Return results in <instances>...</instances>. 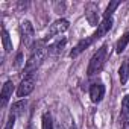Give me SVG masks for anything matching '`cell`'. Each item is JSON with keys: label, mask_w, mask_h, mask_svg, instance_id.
<instances>
[{"label": "cell", "mask_w": 129, "mask_h": 129, "mask_svg": "<svg viewBox=\"0 0 129 129\" xmlns=\"http://www.w3.org/2000/svg\"><path fill=\"white\" fill-rule=\"evenodd\" d=\"M85 15H87V20L91 26H99V6L97 3H88L87 5V9H85Z\"/></svg>", "instance_id": "cell-6"}, {"label": "cell", "mask_w": 129, "mask_h": 129, "mask_svg": "<svg viewBox=\"0 0 129 129\" xmlns=\"http://www.w3.org/2000/svg\"><path fill=\"white\" fill-rule=\"evenodd\" d=\"M23 66V52H18L17 53V58H15V62H14V67L15 69H20ZM23 69H24V66H23Z\"/></svg>", "instance_id": "cell-19"}, {"label": "cell", "mask_w": 129, "mask_h": 129, "mask_svg": "<svg viewBox=\"0 0 129 129\" xmlns=\"http://www.w3.org/2000/svg\"><path fill=\"white\" fill-rule=\"evenodd\" d=\"M123 129H129V121H123Z\"/></svg>", "instance_id": "cell-22"}, {"label": "cell", "mask_w": 129, "mask_h": 129, "mask_svg": "<svg viewBox=\"0 0 129 129\" xmlns=\"http://www.w3.org/2000/svg\"><path fill=\"white\" fill-rule=\"evenodd\" d=\"M64 8H66V5H64V3H55V12H59Z\"/></svg>", "instance_id": "cell-21"}, {"label": "cell", "mask_w": 129, "mask_h": 129, "mask_svg": "<svg viewBox=\"0 0 129 129\" xmlns=\"http://www.w3.org/2000/svg\"><path fill=\"white\" fill-rule=\"evenodd\" d=\"M118 5H120V2L118 0H114V2H111L108 6H106V9H105V12H103V18H111V14L118 8Z\"/></svg>", "instance_id": "cell-15"}, {"label": "cell", "mask_w": 129, "mask_h": 129, "mask_svg": "<svg viewBox=\"0 0 129 129\" xmlns=\"http://www.w3.org/2000/svg\"><path fill=\"white\" fill-rule=\"evenodd\" d=\"M129 44V32H126L118 41H117V46H115V50H117V53H121L124 49H126V46Z\"/></svg>", "instance_id": "cell-14"}, {"label": "cell", "mask_w": 129, "mask_h": 129, "mask_svg": "<svg viewBox=\"0 0 129 129\" xmlns=\"http://www.w3.org/2000/svg\"><path fill=\"white\" fill-rule=\"evenodd\" d=\"M96 41V38H94V35H91V37H88V38H85V40H82V41H79L75 47H73V50L70 52V56L72 58H76V56H79L85 49H88L93 43Z\"/></svg>", "instance_id": "cell-7"}, {"label": "cell", "mask_w": 129, "mask_h": 129, "mask_svg": "<svg viewBox=\"0 0 129 129\" xmlns=\"http://www.w3.org/2000/svg\"><path fill=\"white\" fill-rule=\"evenodd\" d=\"M64 44H66V40H61V41H58L56 44H53V46H50V47H49V53H58L59 50H62Z\"/></svg>", "instance_id": "cell-18"}, {"label": "cell", "mask_w": 129, "mask_h": 129, "mask_svg": "<svg viewBox=\"0 0 129 129\" xmlns=\"http://www.w3.org/2000/svg\"><path fill=\"white\" fill-rule=\"evenodd\" d=\"M111 27H112V18H103V20H102V23L99 24L97 30L93 34V35H94V38H96V40L102 38L106 32H109V29H111Z\"/></svg>", "instance_id": "cell-9"}, {"label": "cell", "mask_w": 129, "mask_h": 129, "mask_svg": "<svg viewBox=\"0 0 129 129\" xmlns=\"http://www.w3.org/2000/svg\"><path fill=\"white\" fill-rule=\"evenodd\" d=\"M53 129H61V124H55V126H53Z\"/></svg>", "instance_id": "cell-23"}, {"label": "cell", "mask_w": 129, "mask_h": 129, "mask_svg": "<svg viewBox=\"0 0 129 129\" xmlns=\"http://www.w3.org/2000/svg\"><path fill=\"white\" fill-rule=\"evenodd\" d=\"M106 56H108V46L103 44L100 49H97V52L93 55V58L90 59V64H88V70H87V75L88 76H93L96 73H99L103 67V64L106 61Z\"/></svg>", "instance_id": "cell-1"}, {"label": "cell", "mask_w": 129, "mask_h": 129, "mask_svg": "<svg viewBox=\"0 0 129 129\" xmlns=\"http://www.w3.org/2000/svg\"><path fill=\"white\" fill-rule=\"evenodd\" d=\"M121 118H124V121L129 118V94H126L121 100V111H120Z\"/></svg>", "instance_id": "cell-13"}, {"label": "cell", "mask_w": 129, "mask_h": 129, "mask_svg": "<svg viewBox=\"0 0 129 129\" xmlns=\"http://www.w3.org/2000/svg\"><path fill=\"white\" fill-rule=\"evenodd\" d=\"M47 53H49V47H46V49H43V50H38V52H34V53L30 55L29 61L26 62V66H24V69H23V72H24L26 76H27V75H34V72L41 66V62L44 61V58L47 56Z\"/></svg>", "instance_id": "cell-2"}, {"label": "cell", "mask_w": 129, "mask_h": 129, "mask_svg": "<svg viewBox=\"0 0 129 129\" xmlns=\"http://www.w3.org/2000/svg\"><path fill=\"white\" fill-rule=\"evenodd\" d=\"M35 82H37L35 73L24 76V79L20 82V85H18V88H17V96H18V97H26V96H29V94L34 91V88H35Z\"/></svg>", "instance_id": "cell-3"}, {"label": "cell", "mask_w": 129, "mask_h": 129, "mask_svg": "<svg viewBox=\"0 0 129 129\" xmlns=\"http://www.w3.org/2000/svg\"><path fill=\"white\" fill-rule=\"evenodd\" d=\"M11 96H12V81H6L3 88H2V94H0V97H2V102H0L2 108H5L8 105Z\"/></svg>", "instance_id": "cell-10"}, {"label": "cell", "mask_w": 129, "mask_h": 129, "mask_svg": "<svg viewBox=\"0 0 129 129\" xmlns=\"http://www.w3.org/2000/svg\"><path fill=\"white\" fill-rule=\"evenodd\" d=\"M118 78H120L121 85H124L127 82V79H129V59H126L121 64V67L118 69Z\"/></svg>", "instance_id": "cell-11"}, {"label": "cell", "mask_w": 129, "mask_h": 129, "mask_svg": "<svg viewBox=\"0 0 129 129\" xmlns=\"http://www.w3.org/2000/svg\"><path fill=\"white\" fill-rule=\"evenodd\" d=\"M69 20H66V18H59V20H56V21H53L52 24H50V27H49V30H47V37H46V40H49V38H52V37H55V35H59V34H62V32H66L67 29H69Z\"/></svg>", "instance_id": "cell-5"}, {"label": "cell", "mask_w": 129, "mask_h": 129, "mask_svg": "<svg viewBox=\"0 0 129 129\" xmlns=\"http://www.w3.org/2000/svg\"><path fill=\"white\" fill-rule=\"evenodd\" d=\"M2 44H3V49H5V52H6V53H9V52L12 50V41H11L9 34H8V30H6V29H3V30H2Z\"/></svg>", "instance_id": "cell-12"}, {"label": "cell", "mask_w": 129, "mask_h": 129, "mask_svg": "<svg viewBox=\"0 0 129 129\" xmlns=\"http://www.w3.org/2000/svg\"><path fill=\"white\" fill-rule=\"evenodd\" d=\"M26 100H18V102H15L14 105H12V112L11 114H14V115H18V114H21L23 112V109L26 108Z\"/></svg>", "instance_id": "cell-16"}, {"label": "cell", "mask_w": 129, "mask_h": 129, "mask_svg": "<svg viewBox=\"0 0 129 129\" xmlns=\"http://www.w3.org/2000/svg\"><path fill=\"white\" fill-rule=\"evenodd\" d=\"M53 121H52V115L49 114V112H46L44 115H43V127L44 129H53Z\"/></svg>", "instance_id": "cell-17"}, {"label": "cell", "mask_w": 129, "mask_h": 129, "mask_svg": "<svg viewBox=\"0 0 129 129\" xmlns=\"http://www.w3.org/2000/svg\"><path fill=\"white\" fill-rule=\"evenodd\" d=\"M14 124H15V115H14V114H11V115H9V118H8V121H6L5 129H14Z\"/></svg>", "instance_id": "cell-20"}, {"label": "cell", "mask_w": 129, "mask_h": 129, "mask_svg": "<svg viewBox=\"0 0 129 129\" xmlns=\"http://www.w3.org/2000/svg\"><path fill=\"white\" fill-rule=\"evenodd\" d=\"M20 34H21V43L27 47H32V40H34V26L29 20L21 21L20 26Z\"/></svg>", "instance_id": "cell-4"}, {"label": "cell", "mask_w": 129, "mask_h": 129, "mask_svg": "<svg viewBox=\"0 0 129 129\" xmlns=\"http://www.w3.org/2000/svg\"><path fill=\"white\" fill-rule=\"evenodd\" d=\"M105 97V85L103 84H93L90 87V99L93 103H99Z\"/></svg>", "instance_id": "cell-8"}]
</instances>
